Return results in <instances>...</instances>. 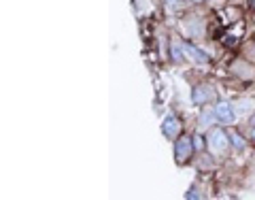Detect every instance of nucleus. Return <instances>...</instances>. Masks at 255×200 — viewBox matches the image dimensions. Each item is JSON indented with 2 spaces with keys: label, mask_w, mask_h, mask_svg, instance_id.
Instances as JSON below:
<instances>
[{
  "label": "nucleus",
  "mask_w": 255,
  "mask_h": 200,
  "mask_svg": "<svg viewBox=\"0 0 255 200\" xmlns=\"http://www.w3.org/2000/svg\"><path fill=\"white\" fill-rule=\"evenodd\" d=\"M181 49H183V51H185V53L189 55V58H191V60H196V62H206V60H209V58H206V53H202L200 49H196V47H191V45H187V43H185V45H183V47H181Z\"/></svg>",
  "instance_id": "obj_6"
},
{
  "label": "nucleus",
  "mask_w": 255,
  "mask_h": 200,
  "mask_svg": "<svg viewBox=\"0 0 255 200\" xmlns=\"http://www.w3.org/2000/svg\"><path fill=\"white\" fill-rule=\"evenodd\" d=\"M191 149H194V139H189V137H181L177 141V149H174V156H177V162L183 164V162H187V158L191 154Z\"/></svg>",
  "instance_id": "obj_2"
},
{
  "label": "nucleus",
  "mask_w": 255,
  "mask_h": 200,
  "mask_svg": "<svg viewBox=\"0 0 255 200\" xmlns=\"http://www.w3.org/2000/svg\"><path fill=\"white\" fill-rule=\"evenodd\" d=\"M253 141H255V132H253Z\"/></svg>",
  "instance_id": "obj_9"
},
{
  "label": "nucleus",
  "mask_w": 255,
  "mask_h": 200,
  "mask_svg": "<svg viewBox=\"0 0 255 200\" xmlns=\"http://www.w3.org/2000/svg\"><path fill=\"white\" fill-rule=\"evenodd\" d=\"M213 96V92H211V87H206V85H198L196 90H194V96H191V98H194V102L196 105H202V102H206Z\"/></svg>",
  "instance_id": "obj_5"
},
{
  "label": "nucleus",
  "mask_w": 255,
  "mask_h": 200,
  "mask_svg": "<svg viewBox=\"0 0 255 200\" xmlns=\"http://www.w3.org/2000/svg\"><path fill=\"white\" fill-rule=\"evenodd\" d=\"M179 126H181V124H179V119L174 117V115H168V117L164 119V124H162V130H164L166 137L174 139V137L179 134Z\"/></svg>",
  "instance_id": "obj_4"
},
{
  "label": "nucleus",
  "mask_w": 255,
  "mask_h": 200,
  "mask_svg": "<svg viewBox=\"0 0 255 200\" xmlns=\"http://www.w3.org/2000/svg\"><path fill=\"white\" fill-rule=\"evenodd\" d=\"M206 141H209V149L213 154H221V151H226V147H228V134L217 130V128L209 132V139Z\"/></svg>",
  "instance_id": "obj_1"
},
{
  "label": "nucleus",
  "mask_w": 255,
  "mask_h": 200,
  "mask_svg": "<svg viewBox=\"0 0 255 200\" xmlns=\"http://www.w3.org/2000/svg\"><path fill=\"white\" fill-rule=\"evenodd\" d=\"M215 115H217L221 122H226V124H232L234 119H236L234 109H232V105H230V102H219L217 109H215Z\"/></svg>",
  "instance_id": "obj_3"
},
{
  "label": "nucleus",
  "mask_w": 255,
  "mask_h": 200,
  "mask_svg": "<svg viewBox=\"0 0 255 200\" xmlns=\"http://www.w3.org/2000/svg\"><path fill=\"white\" fill-rule=\"evenodd\" d=\"M230 141H232V145H234L236 149H243V147H245V141L238 137L236 132H230Z\"/></svg>",
  "instance_id": "obj_7"
},
{
  "label": "nucleus",
  "mask_w": 255,
  "mask_h": 200,
  "mask_svg": "<svg viewBox=\"0 0 255 200\" xmlns=\"http://www.w3.org/2000/svg\"><path fill=\"white\" fill-rule=\"evenodd\" d=\"M253 2H255V0H253Z\"/></svg>",
  "instance_id": "obj_10"
},
{
  "label": "nucleus",
  "mask_w": 255,
  "mask_h": 200,
  "mask_svg": "<svg viewBox=\"0 0 255 200\" xmlns=\"http://www.w3.org/2000/svg\"><path fill=\"white\" fill-rule=\"evenodd\" d=\"M194 149H196V151H198V149H202V139H200V137H196V139H194Z\"/></svg>",
  "instance_id": "obj_8"
}]
</instances>
